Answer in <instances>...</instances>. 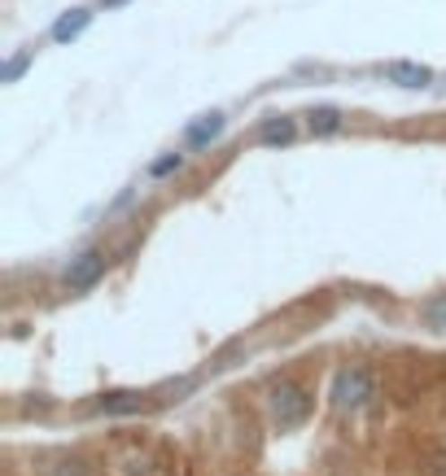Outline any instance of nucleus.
<instances>
[{
  "label": "nucleus",
  "instance_id": "f257e3e1",
  "mask_svg": "<svg viewBox=\"0 0 446 476\" xmlns=\"http://www.w3.org/2000/svg\"><path fill=\"white\" fill-rule=\"evenodd\" d=\"M315 411V398H310L307 385L298 380H275L267 389V415H272L275 428H302Z\"/></svg>",
  "mask_w": 446,
  "mask_h": 476
},
{
  "label": "nucleus",
  "instance_id": "f03ea898",
  "mask_svg": "<svg viewBox=\"0 0 446 476\" xmlns=\"http://www.w3.org/2000/svg\"><path fill=\"white\" fill-rule=\"evenodd\" d=\"M105 267H109V254H105L101 245H88V249H79L66 263L62 289H66V293H88V289H97L105 280Z\"/></svg>",
  "mask_w": 446,
  "mask_h": 476
},
{
  "label": "nucleus",
  "instance_id": "7ed1b4c3",
  "mask_svg": "<svg viewBox=\"0 0 446 476\" xmlns=\"http://www.w3.org/2000/svg\"><path fill=\"white\" fill-rule=\"evenodd\" d=\"M372 389H377V385H372V372H368V368H359V363H354V368H342V372L333 376V407L359 411L372 398Z\"/></svg>",
  "mask_w": 446,
  "mask_h": 476
},
{
  "label": "nucleus",
  "instance_id": "20e7f679",
  "mask_svg": "<svg viewBox=\"0 0 446 476\" xmlns=\"http://www.w3.org/2000/svg\"><path fill=\"white\" fill-rule=\"evenodd\" d=\"M228 132V114L223 109H210V114H197L188 127H184V136H179V144L188 149V153H206L214 140Z\"/></svg>",
  "mask_w": 446,
  "mask_h": 476
},
{
  "label": "nucleus",
  "instance_id": "39448f33",
  "mask_svg": "<svg viewBox=\"0 0 446 476\" xmlns=\"http://www.w3.org/2000/svg\"><path fill=\"white\" fill-rule=\"evenodd\" d=\"M144 407H149V394H140V389H109L92 402V411H101V415H140Z\"/></svg>",
  "mask_w": 446,
  "mask_h": 476
},
{
  "label": "nucleus",
  "instance_id": "423d86ee",
  "mask_svg": "<svg viewBox=\"0 0 446 476\" xmlns=\"http://www.w3.org/2000/svg\"><path fill=\"white\" fill-rule=\"evenodd\" d=\"M92 18H97V13H92V9H83V4H79V9H66V13L48 27V39H53V44H74L79 35L92 27Z\"/></svg>",
  "mask_w": 446,
  "mask_h": 476
},
{
  "label": "nucleus",
  "instance_id": "0eeeda50",
  "mask_svg": "<svg viewBox=\"0 0 446 476\" xmlns=\"http://www.w3.org/2000/svg\"><path fill=\"white\" fill-rule=\"evenodd\" d=\"M385 79H389L394 88L420 92V88H429V83H433V70L420 66V62H389V66H385Z\"/></svg>",
  "mask_w": 446,
  "mask_h": 476
},
{
  "label": "nucleus",
  "instance_id": "6e6552de",
  "mask_svg": "<svg viewBox=\"0 0 446 476\" xmlns=\"http://www.w3.org/2000/svg\"><path fill=\"white\" fill-rule=\"evenodd\" d=\"M345 127V114L337 109V105H315V109H307V132L310 136H337Z\"/></svg>",
  "mask_w": 446,
  "mask_h": 476
},
{
  "label": "nucleus",
  "instance_id": "1a4fd4ad",
  "mask_svg": "<svg viewBox=\"0 0 446 476\" xmlns=\"http://www.w3.org/2000/svg\"><path fill=\"white\" fill-rule=\"evenodd\" d=\"M293 136H298V123L293 118H263L258 123V144L263 149H280V144H293Z\"/></svg>",
  "mask_w": 446,
  "mask_h": 476
},
{
  "label": "nucleus",
  "instance_id": "9d476101",
  "mask_svg": "<svg viewBox=\"0 0 446 476\" xmlns=\"http://www.w3.org/2000/svg\"><path fill=\"white\" fill-rule=\"evenodd\" d=\"M420 324H424L429 333H446V293H429V298L420 302Z\"/></svg>",
  "mask_w": 446,
  "mask_h": 476
},
{
  "label": "nucleus",
  "instance_id": "9b49d317",
  "mask_svg": "<svg viewBox=\"0 0 446 476\" xmlns=\"http://www.w3.org/2000/svg\"><path fill=\"white\" fill-rule=\"evenodd\" d=\"M184 162H188V149H171V153L153 158L144 175H149V179H167V175H175V170H184Z\"/></svg>",
  "mask_w": 446,
  "mask_h": 476
},
{
  "label": "nucleus",
  "instance_id": "f8f14e48",
  "mask_svg": "<svg viewBox=\"0 0 446 476\" xmlns=\"http://www.w3.org/2000/svg\"><path fill=\"white\" fill-rule=\"evenodd\" d=\"M48 476H97V468L88 459H79V454H62V459H53Z\"/></svg>",
  "mask_w": 446,
  "mask_h": 476
},
{
  "label": "nucleus",
  "instance_id": "ddd939ff",
  "mask_svg": "<svg viewBox=\"0 0 446 476\" xmlns=\"http://www.w3.org/2000/svg\"><path fill=\"white\" fill-rule=\"evenodd\" d=\"M27 62H31V53H22V57H13V62H4V70H0V79H4V83H13V79H18V74L27 70Z\"/></svg>",
  "mask_w": 446,
  "mask_h": 476
}]
</instances>
